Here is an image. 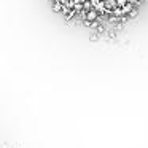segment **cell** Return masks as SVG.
<instances>
[{"label":"cell","mask_w":148,"mask_h":148,"mask_svg":"<svg viewBox=\"0 0 148 148\" xmlns=\"http://www.w3.org/2000/svg\"><path fill=\"white\" fill-rule=\"evenodd\" d=\"M97 18H99V13H97L96 10H89V11L86 13V19L91 21V23H96Z\"/></svg>","instance_id":"1"},{"label":"cell","mask_w":148,"mask_h":148,"mask_svg":"<svg viewBox=\"0 0 148 148\" xmlns=\"http://www.w3.org/2000/svg\"><path fill=\"white\" fill-rule=\"evenodd\" d=\"M62 5H64V3H62L61 0H56V2H53V10H54V11H62V10H64Z\"/></svg>","instance_id":"2"},{"label":"cell","mask_w":148,"mask_h":148,"mask_svg":"<svg viewBox=\"0 0 148 148\" xmlns=\"http://www.w3.org/2000/svg\"><path fill=\"white\" fill-rule=\"evenodd\" d=\"M132 10H134V5H132V2H127V3L123 7V11H124V14H129Z\"/></svg>","instance_id":"3"},{"label":"cell","mask_w":148,"mask_h":148,"mask_svg":"<svg viewBox=\"0 0 148 148\" xmlns=\"http://www.w3.org/2000/svg\"><path fill=\"white\" fill-rule=\"evenodd\" d=\"M123 14H124V11H123L121 7H115V8H113V16L119 18V16H123Z\"/></svg>","instance_id":"4"},{"label":"cell","mask_w":148,"mask_h":148,"mask_svg":"<svg viewBox=\"0 0 148 148\" xmlns=\"http://www.w3.org/2000/svg\"><path fill=\"white\" fill-rule=\"evenodd\" d=\"M92 2H91V0H89V2H84V3H83V10L84 11H89V10H92Z\"/></svg>","instance_id":"5"},{"label":"cell","mask_w":148,"mask_h":148,"mask_svg":"<svg viewBox=\"0 0 148 148\" xmlns=\"http://www.w3.org/2000/svg\"><path fill=\"white\" fill-rule=\"evenodd\" d=\"M126 3H127V0H118V3H116V5L123 8V7H124V5H126Z\"/></svg>","instance_id":"6"},{"label":"cell","mask_w":148,"mask_h":148,"mask_svg":"<svg viewBox=\"0 0 148 148\" xmlns=\"http://www.w3.org/2000/svg\"><path fill=\"white\" fill-rule=\"evenodd\" d=\"M129 18H137V10H135V8L129 13Z\"/></svg>","instance_id":"7"},{"label":"cell","mask_w":148,"mask_h":148,"mask_svg":"<svg viewBox=\"0 0 148 148\" xmlns=\"http://www.w3.org/2000/svg\"><path fill=\"white\" fill-rule=\"evenodd\" d=\"M97 32L103 34V32H105V27H103V26H97Z\"/></svg>","instance_id":"8"},{"label":"cell","mask_w":148,"mask_h":148,"mask_svg":"<svg viewBox=\"0 0 148 148\" xmlns=\"http://www.w3.org/2000/svg\"><path fill=\"white\" fill-rule=\"evenodd\" d=\"M91 2H92V3H97V2H99V0H91Z\"/></svg>","instance_id":"9"}]
</instances>
